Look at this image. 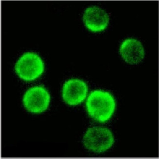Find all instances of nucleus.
I'll return each mask as SVG.
<instances>
[{
    "label": "nucleus",
    "instance_id": "423d86ee",
    "mask_svg": "<svg viewBox=\"0 0 159 159\" xmlns=\"http://www.w3.org/2000/svg\"><path fill=\"white\" fill-rule=\"evenodd\" d=\"M83 21L88 30L93 32H100L108 26L109 18L108 14L99 7H89L83 15Z\"/></svg>",
    "mask_w": 159,
    "mask_h": 159
},
{
    "label": "nucleus",
    "instance_id": "f257e3e1",
    "mask_svg": "<svg viewBox=\"0 0 159 159\" xmlns=\"http://www.w3.org/2000/svg\"><path fill=\"white\" fill-rule=\"evenodd\" d=\"M87 112L96 122H108L114 115L116 102L112 95L107 91L95 90L91 92L86 102Z\"/></svg>",
    "mask_w": 159,
    "mask_h": 159
},
{
    "label": "nucleus",
    "instance_id": "20e7f679",
    "mask_svg": "<svg viewBox=\"0 0 159 159\" xmlns=\"http://www.w3.org/2000/svg\"><path fill=\"white\" fill-rule=\"evenodd\" d=\"M50 99V94L45 88L36 86L27 90L23 97V102L30 112L40 113L47 110Z\"/></svg>",
    "mask_w": 159,
    "mask_h": 159
},
{
    "label": "nucleus",
    "instance_id": "7ed1b4c3",
    "mask_svg": "<svg viewBox=\"0 0 159 159\" xmlns=\"http://www.w3.org/2000/svg\"><path fill=\"white\" fill-rule=\"evenodd\" d=\"M44 70L43 61L38 55L34 53L28 52L23 54L15 66L17 75L26 81L36 79L43 74Z\"/></svg>",
    "mask_w": 159,
    "mask_h": 159
},
{
    "label": "nucleus",
    "instance_id": "f03ea898",
    "mask_svg": "<svg viewBox=\"0 0 159 159\" xmlns=\"http://www.w3.org/2000/svg\"><path fill=\"white\" fill-rule=\"evenodd\" d=\"M83 144L87 150L94 153L104 152L114 145L115 138L111 130L102 126H93L83 136Z\"/></svg>",
    "mask_w": 159,
    "mask_h": 159
},
{
    "label": "nucleus",
    "instance_id": "0eeeda50",
    "mask_svg": "<svg viewBox=\"0 0 159 159\" xmlns=\"http://www.w3.org/2000/svg\"><path fill=\"white\" fill-rule=\"evenodd\" d=\"M119 53L123 59L131 65L140 63L145 55L142 44L140 41L133 38L126 39L122 43Z\"/></svg>",
    "mask_w": 159,
    "mask_h": 159
},
{
    "label": "nucleus",
    "instance_id": "39448f33",
    "mask_svg": "<svg viewBox=\"0 0 159 159\" xmlns=\"http://www.w3.org/2000/svg\"><path fill=\"white\" fill-rule=\"evenodd\" d=\"M88 88L81 80L72 79L65 82L62 89L64 101L70 106H77L86 98Z\"/></svg>",
    "mask_w": 159,
    "mask_h": 159
}]
</instances>
